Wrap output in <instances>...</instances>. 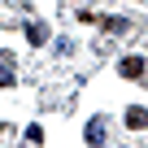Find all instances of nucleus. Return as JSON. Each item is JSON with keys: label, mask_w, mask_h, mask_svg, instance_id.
<instances>
[{"label": "nucleus", "mask_w": 148, "mask_h": 148, "mask_svg": "<svg viewBox=\"0 0 148 148\" xmlns=\"http://www.w3.org/2000/svg\"><path fill=\"white\" fill-rule=\"evenodd\" d=\"M26 39H31V44H44V39H48V26H44V22H31V26H26Z\"/></svg>", "instance_id": "nucleus-3"}, {"label": "nucleus", "mask_w": 148, "mask_h": 148, "mask_svg": "<svg viewBox=\"0 0 148 148\" xmlns=\"http://www.w3.org/2000/svg\"><path fill=\"white\" fill-rule=\"evenodd\" d=\"M126 126H135V131L148 126V113H144V109H131V113H126Z\"/></svg>", "instance_id": "nucleus-5"}, {"label": "nucleus", "mask_w": 148, "mask_h": 148, "mask_svg": "<svg viewBox=\"0 0 148 148\" xmlns=\"http://www.w3.org/2000/svg\"><path fill=\"white\" fill-rule=\"evenodd\" d=\"M118 74H122V79H144L148 65H144L139 57H122V61H118Z\"/></svg>", "instance_id": "nucleus-1"}, {"label": "nucleus", "mask_w": 148, "mask_h": 148, "mask_svg": "<svg viewBox=\"0 0 148 148\" xmlns=\"http://www.w3.org/2000/svg\"><path fill=\"white\" fill-rule=\"evenodd\" d=\"M109 139V118H92L87 122V144H105Z\"/></svg>", "instance_id": "nucleus-2"}, {"label": "nucleus", "mask_w": 148, "mask_h": 148, "mask_svg": "<svg viewBox=\"0 0 148 148\" xmlns=\"http://www.w3.org/2000/svg\"><path fill=\"white\" fill-rule=\"evenodd\" d=\"M100 26L113 31V35H122V31H126V18H100Z\"/></svg>", "instance_id": "nucleus-4"}, {"label": "nucleus", "mask_w": 148, "mask_h": 148, "mask_svg": "<svg viewBox=\"0 0 148 148\" xmlns=\"http://www.w3.org/2000/svg\"><path fill=\"white\" fill-rule=\"evenodd\" d=\"M9 65H13L9 57H0V87H9V83H13V74H9Z\"/></svg>", "instance_id": "nucleus-6"}]
</instances>
